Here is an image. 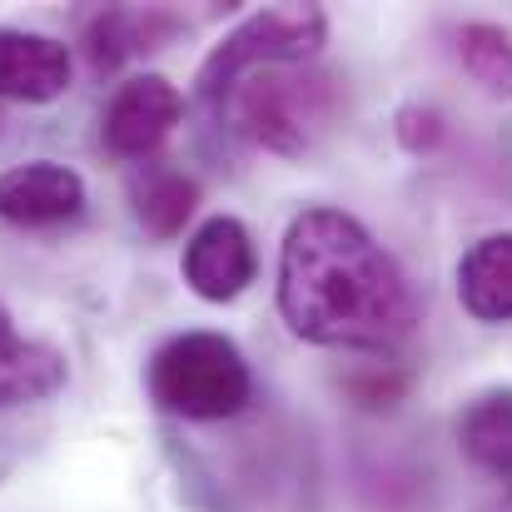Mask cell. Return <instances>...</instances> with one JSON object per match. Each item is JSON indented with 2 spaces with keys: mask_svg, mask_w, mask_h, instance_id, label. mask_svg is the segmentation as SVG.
Segmentation results:
<instances>
[{
  "mask_svg": "<svg viewBox=\"0 0 512 512\" xmlns=\"http://www.w3.org/2000/svg\"><path fill=\"white\" fill-rule=\"evenodd\" d=\"M279 314L319 348H393L413 334L418 299L398 259L343 209L294 214L279 244Z\"/></svg>",
  "mask_w": 512,
  "mask_h": 512,
  "instance_id": "6da1fadb",
  "label": "cell"
},
{
  "mask_svg": "<svg viewBox=\"0 0 512 512\" xmlns=\"http://www.w3.org/2000/svg\"><path fill=\"white\" fill-rule=\"evenodd\" d=\"M219 115L234 120V130L259 145V150H274V155H304L339 115V85L329 70H304V65H289V70H254L244 75Z\"/></svg>",
  "mask_w": 512,
  "mask_h": 512,
  "instance_id": "7a4b0ae2",
  "label": "cell"
},
{
  "mask_svg": "<svg viewBox=\"0 0 512 512\" xmlns=\"http://www.w3.org/2000/svg\"><path fill=\"white\" fill-rule=\"evenodd\" d=\"M150 398L189 423H219L234 418L249 393H254V373L239 353V343L209 329H189L174 334L155 348L150 358Z\"/></svg>",
  "mask_w": 512,
  "mask_h": 512,
  "instance_id": "3957f363",
  "label": "cell"
},
{
  "mask_svg": "<svg viewBox=\"0 0 512 512\" xmlns=\"http://www.w3.org/2000/svg\"><path fill=\"white\" fill-rule=\"evenodd\" d=\"M329 40V15L319 5H269L254 10L249 20H239L199 65L194 75V95L199 105L219 110L224 95L254 75V70H289V65H309Z\"/></svg>",
  "mask_w": 512,
  "mask_h": 512,
  "instance_id": "277c9868",
  "label": "cell"
},
{
  "mask_svg": "<svg viewBox=\"0 0 512 512\" xmlns=\"http://www.w3.org/2000/svg\"><path fill=\"white\" fill-rule=\"evenodd\" d=\"M179 120H184V95L170 80L165 75H135L110 95L105 120H100V140L115 160H150L174 135Z\"/></svg>",
  "mask_w": 512,
  "mask_h": 512,
  "instance_id": "5b68a950",
  "label": "cell"
},
{
  "mask_svg": "<svg viewBox=\"0 0 512 512\" xmlns=\"http://www.w3.org/2000/svg\"><path fill=\"white\" fill-rule=\"evenodd\" d=\"M259 274V254L249 229L234 214H214L204 219L189 244H184V284L204 299V304H229L239 299Z\"/></svg>",
  "mask_w": 512,
  "mask_h": 512,
  "instance_id": "8992f818",
  "label": "cell"
},
{
  "mask_svg": "<svg viewBox=\"0 0 512 512\" xmlns=\"http://www.w3.org/2000/svg\"><path fill=\"white\" fill-rule=\"evenodd\" d=\"M70 75H75V60L65 40L0 25V100L50 105L70 90Z\"/></svg>",
  "mask_w": 512,
  "mask_h": 512,
  "instance_id": "52a82bcc",
  "label": "cell"
},
{
  "mask_svg": "<svg viewBox=\"0 0 512 512\" xmlns=\"http://www.w3.org/2000/svg\"><path fill=\"white\" fill-rule=\"evenodd\" d=\"M85 209V179L55 160H30L0 174V219L20 229H50Z\"/></svg>",
  "mask_w": 512,
  "mask_h": 512,
  "instance_id": "ba28073f",
  "label": "cell"
},
{
  "mask_svg": "<svg viewBox=\"0 0 512 512\" xmlns=\"http://www.w3.org/2000/svg\"><path fill=\"white\" fill-rule=\"evenodd\" d=\"M179 30H184V20L160 10V5H145V10L115 5V10H100L85 25V55H90L95 75H105V70H120L125 60H135V55L165 50Z\"/></svg>",
  "mask_w": 512,
  "mask_h": 512,
  "instance_id": "9c48e42d",
  "label": "cell"
},
{
  "mask_svg": "<svg viewBox=\"0 0 512 512\" xmlns=\"http://www.w3.org/2000/svg\"><path fill=\"white\" fill-rule=\"evenodd\" d=\"M70 378L65 353L50 343L20 339L10 309L0 304V408H20V403H40L50 393H60Z\"/></svg>",
  "mask_w": 512,
  "mask_h": 512,
  "instance_id": "30bf717a",
  "label": "cell"
},
{
  "mask_svg": "<svg viewBox=\"0 0 512 512\" xmlns=\"http://www.w3.org/2000/svg\"><path fill=\"white\" fill-rule=\"evenodd\" d=\"M458 304L478 324H512V234H488L458 259Z\"/></svg>",
  "mask_w": 512,
  "mask_h": 512,
  "instance_id": "8fae6325",
  "label": "cell"
},
{
  "mask_svg": "<svg viewBox=\"0 0 512 512\" xmlns=\"http://www.w3.org/2000/svg\"><path fill=\"white\" fill-rule=\"evenodd\" d=\"M458 448L478 473L512 478V388H488L463 408Z\"/></svg>",
  "mask_w": 512,
  "mask_h": 512,
  "instance_id": "7c38bea8",
  "label": "cell"
},
{
  "mask_svg": "<svg viewBox=\"0 0 512 512\" xmlns=\"http://www.w3.org/2000/svg\"><path fill=\"white\" fill-rule=\"evenodd\" d=\"M130 204L150 239H174V234H184V224L199 204V184L170 165H145L130 179Z\"/></svg>",
  "mask_w": 512,
  "mask_h": 512,
  "instance_id": "4fadbf2b",
  "label": "cell"
},
{
  "mask_svg": "<svg viewBox=\"0 0 512 512\" xmlns=\"http://www.w3.org/2000/svg\"><path fill=\"white\" fill-rule=\"evenodd\" d=\"M453 55L473 85H483L498 100H512V30L493 20H468L453 30Z\"/></svg>",
  "mask_w": 512,
  "mask_h": 512,
  "instance_id": "5bb4252c",
  "label": "cell"
},
{
  "mask_svg": "<svg viewBox=\"0 0 512 512\" xmlns=\"http://www.w3.org/2000/svg\"><path fill=\"white\" fill-rule=\"evenodd\" d=\"M393 135H398V145H403L408 155H433V150L448 140V120H443V110H433V105H403V110L393 115Z\"/></svg>",
  "mask_w": 512,
  "mask_h": 512,
  "instance_id": "9a60e30c",
  "label": "cell"
},
{
  "mask_svg": "<svg viewBox=\"0 0 512 512\" xmlns=\"http://www.w3.org/2000/svg\"><path fill=\"white\" fill-rule=\"evenodd\" d=\"M483 512H512V488H503V493H498V498H493Z\"/></svg>",
  "mask_w": 512,
  "mask_h": 512,
  "instance_id": "2e32d148",
  "label": "cell"
}]
</instances>
